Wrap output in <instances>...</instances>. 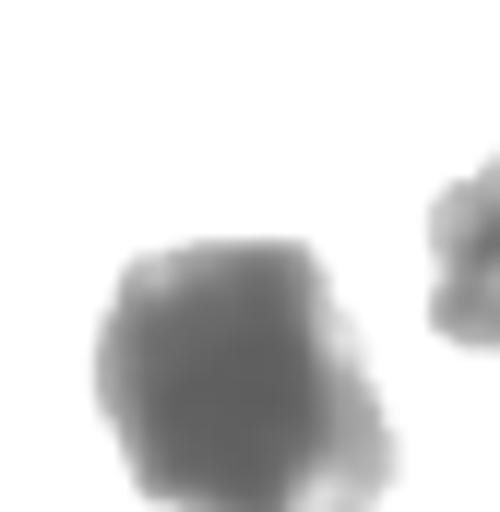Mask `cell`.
I'll return each mask as SVG.
<instances>
[{"label": "cell", "instance_id": "cell-1", "mask_svg": "<svg viewBox=\"0 0 500 512\" xmlns=\"http://www.w3.org/2000/svg\"><path fill=\"white\" fill-rule=\"evenodd\" d=\"M96 405L155 512H370L393 489V417L310 239L143 251L96 334Z\"/></svg>", "mask_w": 500, "mask_h": 512}, {"label": "cell", "instance_id": "cell-2", "mask_svg": "<svg viewBox=\"0 0 500 512\" xmlns=\"http://www.w3.org/2000/svg\"><path fill=\"white\" fill-rule=\"evenodd\" d=\"M429 322L453 346L500 358V155L477 179H453L429 215Z\"/></svg>", "mask_w": 500, "mask_h": 512}]
</instances>
